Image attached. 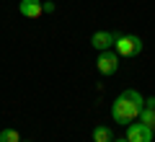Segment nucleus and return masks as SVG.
<instances>
[{"label":"nucleus","instance_id":"nucleus-13","mask_svg":"<svg viewBox=\"0 0 155 142\" xmlns=\"http://www.w3.org/2000/svg\"><path fill=\"white\" fill-rule=\"evenodd\" d=\"M21 142H31V140H21Z\"/></svg>","mask_w":155,"mask_h":142},{"label":"nucleus","instance_id":"nucleus-3","mask_svg":"<svg viewBox=\"0 0 155 142\" xmlns=\"http://www.w3.org/2000/svg\"><path fill=\"white\" fill-rule=\"evenodd\" d=\"M124 137H127L129 142H153V137H155V132L150 129V127H145L142 121H129L127 127H124Z\"/></svg>","mask_w":155,"mask_h":142},{"label":"nucleus","instance_id":"nucleus-7","mask_svg":"<svg viewBox=\"0 0 155 142\" xmlns=\"http://www.w3.org/2000/svg\"><path fill=\"white\" fill-rule=\"evenodd\" d=\"M137 119L142 121L145 127H150V129L155 132V106H142V111H140Z\"/></svg>","mask_w":155,"mask_h":142},{"label":"nucleus","instance_id":"nucleus-2","mask_svg":"<svg viewBox=\"0 0 155 142\" xmlns=\"http://www.w3.org/2000/svg\"><path fill=\"white\" fill-rule=\"evenodd\" d=\"M114 52L119 57H134V54L142 52V39L134 36V34H122L114 41Z\"/></svg>","mask_w":155,"mask_h":142},{"label":"nucleus","instance_id":"nucleus-8","mask_svg":"<svg viewBox=\"0 0 155 142\" xmlns=\"http://www.w3.org/2000/svg\"><path fill=\"white\" fill-rule=\"evenodd\" d=\"M114 140V132L109 129V127H104V124H98L93 129V142H111Z\"/></svg>","mask_w":155,"mask_h":142},{"label":"nucleus","instance_id":"nucleus-12","mask_svg":"<svg viewBox=\"0 0 155 142\" xmlns=\"http://www.w3.org/2000/svg\"><path fill=\"white\" fill-rule=\"evenodd\" d=\"M111 142H129V140H127V137H114Z\"/></svg>","mask_w":155,"mask_h":142},{"label":"nucleus","instance_id":"nucleus-4","mask_svg":"<svg viewBox=\"0 0 155 142\" xmlns=\"http://www.w3.org/2000/svg\"><path fill=\"white\" fill-rule=\"evenodd\" d=\"M96 67H98L101 75H114L119 70V54L114 49H106V52H98V60H96Z\"/></svg>","mask_w":155,"mask_h":142},{"label":"nucleus","instance_id":"nucleus-10","mask_svg":"<svg viewBox=\"0 0 155 142\" xmlns=\"http://www.w3.org/2000/svg\"><path fill=\"white\" fill-rule=\"evenodd\" d=\"M54 11H57V5L52 3V0H47L44 3V13H54Z\"/></svg>","mask_w":155,"mask_h":142},{"label":"nucleus","instance_id":"nucleus-6","mask_svg":"<svg viewBox=\"0 0 155 142\" xmlns=\"http://www.w3.org/2000/svg\"><path fill=\"white\" fill-rule=\"evenodd\" d=\"M18 13L23 18H39L44 13V3L41 0H21L18 3Z\"/></svg>","mask_w":155,"mask_h":142},{"label":"nucleus","instance_id":"nucleus-5","mask_svg":"<svg viewBox=\"0 0 155 142\" xmlns=\"http://www.w3.org/2000/svg\"><path fill=\"white\" fill-rule=\"evenodd\" d=\"M114 41H116V34H111V31H96L93 36H91V47H93L96 52L111 49V47H114Z\"/></svg>","mask_w":155,"mask_h":142},{"label":"nucleus","instance_id":"nucleus-1","mask_svg":"<svg viewBox=\"0 0 155 142\" xmlns=\"http://www.w3.org/2000/svg\"><path fill=\"white\" fill-rule=\"evenodd\" d=\"M142 106H145V98L134 91V88H127V91H122L116 96V101L111 104V119H114L116 124L127 127L129 121H134L140 116Z\"/></svg>","mask_w":155,"mask_h":142},{"label":"nucleus","instance_id":"nucleus-11","mask_svg":"<svg viewBox=\"0 0 155 142\" xmlns=\"http://www.w3.org/2000/svg\"><path fill=\"white\" fill-rule=\"evenodd\" d=\"M145 106H155V96H150V98H145Z\"/></svg>","mask_w":155,"mask_h":142},{"label":"nucleus","instance_id":"nucleus-9","mask_svg":"<svg viewBox=\"0 0 155 142\" xmlns=\"http://www.w3.org/2000/svg\"><path fill=\"white\" fill-rule=\"evenodd\" d=\"M0 142H21V134L11 127H5V129H0Z\"/></svg>","mask_w":155,"mask_h":142}]
</instances>
